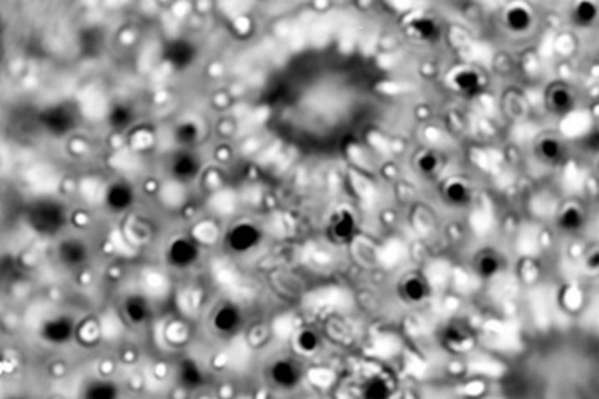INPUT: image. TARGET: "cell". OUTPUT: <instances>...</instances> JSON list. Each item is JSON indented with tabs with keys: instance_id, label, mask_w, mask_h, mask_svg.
I'll return each instance as SVG.
<instances>
[{
	"instance_id": "8",
	"label": "cell",
	"mask_w": 599,
	"mask_h": 399,
	"mask_svg": "<svg viewBox=\"0 0 599 399\" xmlns=\"http://www.w3.org/2000/svg\"><path fill=\"white\" fill-rule=\"evenodd\" d=\"M135 190L130 183L127 181H113L107 186L105 195H103V203H105V208L113 215L127 213L128 210L135 205Z\"/></svg>"
},
{
	"instance_id": "4",
	"label": "cell",
	"mask_w": 599,
	"mask_h": 399,
	"mask_svg": "<svg viewBox=\"0 0 599 399\" xmlns=\"http://www.w3.org/2000/svg\"><path fill=\"white\" fill-rule=\"evenodd\" d=\"M66 210H63L61 205L53 203V201H42V203H37L31 210V215H28V221H31L32 228L36 230L38 235L43 236H52L57 235L58 231H62L63 225H66Z\"/></svg>"
},
{
	"instance_id": "5",
	"label": "cell",
	"mask_w": 599,
	"mask_h": 399,
	"mask_svg": "<svg viewBox=\"0 0 599 399\" xmlns=\"http://www.w3.org/2000/svg\"><path fill=\"white\" fill-rule=\"evenodd\" d=\"M266 379L278 391H293L303 381V369L293 359L280 358L266 368Z\"/></svg>"
},
{
	"instance_id": "26",
	"label": "cell",
	"mask_w": 599,
	"mask_h": 399,
	"mask_svg": "<svg viewBox=\"0 0 599 399\" xmlns=\"http://www.w3.org/2000/svg\"><path fill=\"white\" fill-rule=\"evenodd\" d=\"M415 166H417L420 175L433 176L437 175L439 169V156L432 150H423L415 159Z\"/></svg>"
},
{
	"instance_id": "7",
	"label": "cell",
	"mask_w": 599,
	"mask_h": 399,
	"mask_svg": "<svg viewBox=\"0 0 599 399\" xmlns=\"http://www.w3.org/2000/svg\"><path fill=\"white\" fill-rule=\"evenodd\" d=\"M356 230H358V223H356L353 211L341 208L330 216L328 225H326V236L331 243L346 245L355 238Z\"/></svg>"
},
{
	"instance_id": "23",
	"label": "cell",
	"mask_w": 599,
	"mask_h": 399,
	"mask_svg": "<svg viewBox=\"0 0 599 399\" xmlns=\"http://www.w3.org/2000/svg\"><path fill=\"white\" fill-rule=\"evenodd\" d=\"M584 221H586L584 211L578 205L571 203L564 206L561 213L558 215V228L564 233H576V231L583 230Z\"/></svg>"
},
{
	"instance_id": "21",
	"label": "cell",
	"mask_w": 599,
	"mask_h": 399,
	"mask_svg": "<svg viewBox=\"0 0 599 399\" xmlns=\"http://www.w3.org/2000/svg\"><path fill=\"white\" fill-rule=\"evenodd\" d=\"M391 393V384L388 379H386L383 374H371L370 378H366L363 383H361L360 389V398L361 399H390Z\"/></svg>"
},
{
	"instance_id": "14",
	"label": "cell",
	"mask_w": 599,
	"mask_h": 399,
	"mask_svg": "<svg viewBox=\"0 0 599 399\" xmlns=\"http://www.w3.org/2000/svg\"><path fill=\"white\" fill-rule=\"evenodd\" d=\"M503 268H504L503 256L499 255L498 251L483 250V251H478V255L474 256L473 270H474V273H476V277L484 280V282L496 278L498 275L501 273Z\"/></svg>"
},
{
	"instance_id": "10",
	"label": "cell",
	"mask_w": 599,
	"mask_h": 399,
	"mask_svg": "<svg viewBox=\"0 0 599 399\" xmlns=\"http://www.w3.org/2000/svg\"><path fill=\"white\" fill-rule=\"evenodd\" d=\"M90 250L80 238H66L57 246V258L66 268H80L87 263Z\"/></svg>"
},
{
	"instance_id": "2",
	"label": "cell",
	"mask_w": 599,
	"mask_h": 399,
	"mask_svg": "<svg viewBox=\"0 0 599 399\" xmlns=\"http://www.w3.org/2000/svg\"><path fill=\"white\" fill-rule=\"evenodd\" d=\"M244 328V312L236 303L224 302L217 304L210 314V329L215 336L229 339L236 336Z\"/></svg>"
},
{
	"instance_id": "24",
	"label": "cell",
	"mask_w": 599,
	"mask_h": 399,
	"mask_svg": "<svg viewBox=\"0 0 599 399\" xmlns=\"http://www.w3.org/2000/svg\"><path fill=\"white\" fill-rule=\"evenodd\" d=\"M410 32L413 37H417L422 42H433L439 37V26L432 17H415L408 23Z\"/></svg>"
},
{
	"instance_id": "22",
	"label": "cell",
	"mask_w": 599,
	"mask_h": 399,
	"mask_svg": "<svg viewBox=\"0 0 599 399\" xmlns=\"http://www.w3.org/2000/svg\"><path fill=\"white\" fill-rule=\"evenodd\" d=\"M599 17V7L594 2H588V0H583V2H576L569 11V18H571V23L578 28H589L594 26V22L598 21Z\"/></svg>"
},
{
	"instance_id": "3",
	"label": "cell",
	"mask_w": 599,
	"mask_h": 399,
	"mask_svg": "<svg viewBox=\"0 0 599 399\" xmlns=\"http://www.w3.org/2000/svg\"><path fill=\"white\" fill-rule=\"evenodd\" d=\"M202 258V248L195 240L188 236H177L165 248V261L177 272H187L195 268Z\"/></svg>"
},
{
	"instance_id": "17",
	"label": "cell",
	"mask_w": 599,
	"mask_h": 399,
	"mask_svg": "<svg viewBox=\"0 0 599 399\" xmlns=\"http://www.w3.org/2000/svg\"><path fill=\"white\" fill-rule=\"evenodd\" d=\"M449 82H452L454 90L463 93V95H476L481 90L483 77L472 67H462L452 73Z\"/></svg>"
},
{
	"instance_id": "25",
	"label": "cell",
	"mask_w": 599,
	"mask_h": 399,
	"mask_svg": "<svg viewBox=\"0 0 599 399\" xmlns=\"http://www.w3.org/2000/svg\"><path fill=\"white\" fill-rule=\"evenodd\" d=\"M295 344H296V349H298L300 353L313 354L315 351H318V349H320L321 339H320L318 333H316L315 329L305 328V329H301V331H298V334H296Z\"/></svg>"
},
{
	"instance_id": "16",
	"label": "cell",
	"mask_w": 599,
	"mask_h": 399,
	"mask_svg": "<svg viewBox=\"0 0 599 399\" xmlns=\"http://www.w3.org/2000/svg\"><path fill=\"white\" fill-rule=\"evenodd\" d=\"M443 200L444 203L453 206V208H464L472 203L473 190L468 181L463 179H449L443 185Z\"/></svg>"
},
{
	"instance_id": "15",
	"label": "cell",
	"mask_w": 599,
	"mask_h": 399,
	"mask_svg": "<svg viewBox=\"0 0 599 399\" xmlns=\"http://www.w3.org/2000/svg\"><path fill=\"white\" fill-rule=\"evenodd\" d=\"M503 23L509 32L524 33L533 27V12L526 4H511L504 9Z\"/></svg>"
},
{
	"instance_id": "20",
	"label": "cell",
	"mask_w": 599,
	"mask_h": 399,
	"mask_svg": "<svg viewBox=\"0 0 599 399\" xmlns=\"http://www.w3.org/2000/svg\"><path fill=\"white\" fill-rule=\"evenodd\" d=\"M198 170H200V161L188 151H182L172 159L170 171L178 181H190L195 179Z\"/></svg>"
},
{
	"instance_id": "1",
	"label": "cell",
	"mask_w": 599,
	"mask_h": 399,
	"mask_svg": "<svg viewBox=\"0 0 599 399\" xmlns=\"http://www.w3.org/2000/svg\"><path fill=\"white\" fill-rule=\"evenodd\" d=\"M264 241V230L250 220H240L225 230L224 250L231 256L251 255Z\"/></svg>"
},
{
	"instance_id": "18",
	"label": "cell",
	"mask_w": 599,
	"mask_h": 399,
	"mask_svg": "<svg viewBox=\"0 0 599 399\" xmlns=\"http://www.w3.org/2000/svg\"><path fill=\"white\" fill-rule=\"evenodd\" d=\"M538 159L546 165H559L566 156V145L558 137L544 135L536 144Z\"/></svg>"
},
{
	"instance_id": "11",
	"label": "cell",
	"mask_w": 599,
	"mask_h": 399,
	"mask_svg": "<svg viewBox=\"0 0 599 399\" xmlns=\"http://www.w3.org/2000/svg\"><path fill=\"white\" fill-rule=\"evenodd\" d=\"M546 103L549 110L563 117L576 108V95L571 87L564 85V83H553L546 92Z\"/></svg>"
},
{
	"instance_id": "12",
	"label": "cell",
	"mask_w": 599,
	"mask_h": 399,
	"mask_svg": "<svg viewBox=\"0 0 599 399\" xmlns=\"http://www.w3.org/2000/svg\"><path fill=\"white\" fill-rule=\"evenodd\" d=\"M120 386L112 379L92 378L80 386L78 399H120Z\"/></svg>"
},
{
	"instance_id": "9",
	"label": "cell",
	"mask_w": 599,
	"mask_h": 399,
	"mask_svg": "<svg viewBox=\"0 0 599 399\" xmlns=\"http://www.w3.org/2000/svg\"><path fill=\"white\" fill-rule=\"evenodd\" d=\"M398 294L405 303L422 304L432 294V284L422 273H410L400 282Z\"/></svg>"
},
{
	"instance_id": "27",
	"label": "cell",
	"mask_w": 599,
	"mask_h": 399,
	"mask_svg": "<svg viewBox=\"0 0 599 399\" xmlns=\"http://www.w3.org/2000/svg\"><path fill=\"white\" fill-rule=\"evenodd\" d=\"M583 145L589 151H599V130H593L588 137H584Z\"/></svg>"
},
{
	"instance_id": "6",
	"label": "cell",
	"mask_w": 599,
	"mask_h": 399,
	"mask_svg": "<svg viewBox=\"0 0 599 399\" xmlns=\"http://www.w3.org/2000/svg\"><path fill=\"white\" fill-rule=\"evenodd\" d=\"M75 336V321L67 314H56L43 319L38 328V338L48 346H66Z\"/></svg>"
},
{
	"instance_id": "19",
	"label": "cell",
	"mask_w": 599,
	"mask_h": 399,
	"mask_svg": "<svg viewBox=\"0 0 599 399\" xmlns=\"http://www.w3.org/2000/svg\"><path fill=\"white\" fill-rule=\"evenodd\" d=\"M127 321L133 326H142L150 319V304L140 294H130L122 304Z\"/></svg>"
},
{
	"instance_id": "28",
	"label": "cell",
	"mask_w": 599,
	"mask_h": 399,
	"mask_svg": "<svg viewBox=\"0 0 599 399\" xmlns=\"http://www.w3.org/2000/svg\"><path fill=\"white\" fill-rule=\"evenodd\" d=\"M586 266H588V270H591V272L599 270V250H594L586 256Z\"/></svg>"
},
{
	"instance_id": "13",
	"label": "cell",
	"mask_w": 599,
	"mask_h": 399,
	"mask_svg": "<svg viewBox=\"0 0 599 399\" xmlns=\"http://www.w3.org/2000/svg\"><path fill=\"white\" fill-rule=\"evenodd\" d=\"M473 334L467 324L452 321L439 331V341L449 351H464L472 344Z\"/></svg>"
}]
</instances>
